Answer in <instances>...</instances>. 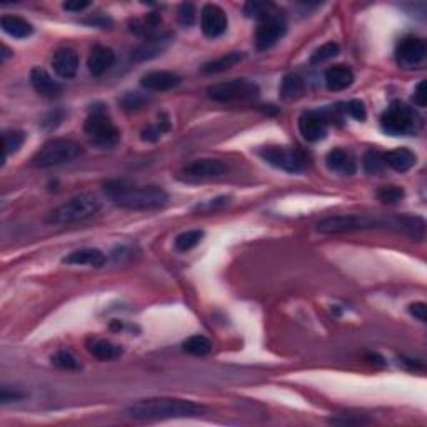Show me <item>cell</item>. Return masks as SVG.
Listing matches in <instances>:
<instances>
[{"instance_id": "obj_1", "label": "cell", "mask_w": 427, "mask_h": 427, "mask_svg": "<svg viewBox=\"0 0 427 427\" xmlns=\"http://www.w3.org/2000/svg\"><path fill=\"white\" fill-rule=\"evenodd\" d=\"M207 414L204 406L174 397H150L134 402L125 409V416L134 421H167V419L199 417Z\"/></svg>"}, {"instance_id": "obj_2", "label": "cell", "mask_w": 427, "mask_h": 427, "mask_svg": "<svg viewBox=\"0 0 427 427\" xmlns=\"http://www.w3.org/2000/svg\"><path fill=\"white\" fill-rule=\"evenodd\" d=\"M104 192L112 204L129 210H157L167 206L169 194L158 185H134L125 181H109Z\"/></svg>"}, {"instance_id": "obj_3", "label": "cell", "mask_w": 427, "mask_h": 427, "mask_svg": "<svg viewBox=\"0 0 427 427\" xmlns=\"http://www.w3.org/2000/svg\"><path fill=\"white\" fill-rule=\"evenodd\" d=\"M421 125L422 119L416 109L401 100H392L381 116V129L389 136H412Z\"/></svg>"}, {"instance_id": "obj_4", "label": "cell", "mask_w": 427, "mask_h": 427, "mask_svg": "<svg viewBox=\"0 0 427 427\" xmlns=\"http://www.w3.org/2000/svg\"><path fill=\"white\" fill-rule=\"evenodd\" d=\"M82 147L72 139H52L46 142L37 152L32 157L30 165L37 169H51L57 167V165L67 164V162L75 161L77 157L82 156Z\"/></svg>"}, {"instance_id": "obj_5", "label": "cell", "mask_w": 427, "mask_h": 427, "mask_svg": "<svg viewBox=\"0 0 427 427\" xmlns=\"http://www.w3.org/2000/svg\"><path fill=\"white\" fill-rule=\"evenodd\" d=\"M100 209V202L91 194H80L77 197H72L71 201L65 202L60 207L52 210L48 214L47 222L54 226H71L91 219Z\"/></svg>"}, {"instance_id": "obj_6", "label": "cell", "mask_w": 427, "mask_h": 427, "mask_svg": "<svg viewBox=\"0 0 427 427\" xmlns=\"http://www.w3.org/2000/svg\"><path fill=\"white\" fill-rule=\"evenodd\" d=\"M85 136L93 145L102 149H111L120 139L119 129L116 127L111 117L104 111H93L84 124Z\"/></svg>"}, {"instance_id": "obj_7", "label": "cell", "mask_w": 427, "mask_h": 427, "mask_svg": "<svg viewBox=\"0 0 427 427\" xmlns=\"http://www.w3.org/2000/svg\"><path fill=\"white\" fill-rule=\"evenodd\" d=\"M260 157L267 164L291 174H299L306 169L307 157L302 150L287 147V145H266L259 150Z\"/></svg>"}, {"instance_id": "obj_8", "label": "cell", "mask_w": 427, "mask_h": 427, "mask_svg": "<svg viewBox=\"0 0 427 427\" xmlns=\"http://www.w3.org/2000/svg\"><path fill=\"white\" fill-rule=\"evenodd\" d=\"M259 85L247 79H234L229 82H221L210 85L207 89L209 97L215 102H242V100H251L259 96Z\"/></svg>"}, {"instance_id": "obj_9", "label": "cell", "mask_w": 427, "mask_h": 427, "mask_svg": "<svg viewBox=\"0 0 427 427\" xmlns=\"http://www.w3.org/2000/svg\"><path fill=\"white\" fill-rule=\"evenodd\" d=\"M286 20L278 10L274 14L267 15L266 19L259 20V27L255 30V47H257V51H269L286 35Z\"/></svg>"}, {"instance_id": "obj_10", "label": "cell", "mask_w": 427, "mask_h": 427, "mask_svg": "<svg viewBox=\"0 0 427 427\" xmlns=\"http://www.w3.org/2000/svg\"><path fill=\"white\" fill-rule=\"evenodd\" d=\"M229 165L219 158H197L182 169V176L187 181H209L227 174Z\"/></svg>"}, {"instance_id": "obj_11", "label": "cell", "mask_w": 427, "mask_h": 427, "mask_svg": "<svg viewBox=\"0 0 427 427\" xmlns=\"http://www.w3.org/2000/svg\"><path fill=\"white\" fill-rule=\"evenodd\" d=\"M427 54L426 42L419 37H404L397 44L396 60L402 69H414L424 62Z\"/></svg>"}, {"instance_id": "obj_12", "label": "cell", "mask_w": 427, "mask_h": 427, "mask_svg": "<svg viewBox=\"0 0 427 427\" xmlns=\"http://www.w3.org/2000/svg\"><path fill=\"white\" fill-rule=\"evenodd\" d=\"M201 27L202 32L210 39L221 37L227 30V15L221 7L215 3H207L201 14Z\"/></svg>"}, {"instance_id": "obj_13", "label": "cell", "mask_w": 427, "mask_h": 427, "mask_svg": "<svg viewBox=\"0 0 427 427\" xmlns=\"http://www.w3.org/2000/svg\"><path fill=\"white\" fill-rule=\"evenodd\" d=\"M299 132L307 142H317L327 136V119L320 112L307 111L299 117Z\"/></svg>"}, {"instance_id": "obj_14", "label": "cell", "mask_w": 427, "mask_h": 427, "mask_svg": "<svg viewBox=\"0 0 427 427\" xmlns=\"http://www.w3.org/2000/svg\"><path fill=\"white\" fill-rule=\"evenodd\" d=\"M181 84V77L174 72L167 71H154L147 72L145 75H142L140 85L145 91L150 92H167L176 89Z\"/></svg>"}, {"instance_id": "obj_15", "label": "cell", "mask_w": 427, "mask_h": 427, "mask_svg": "<svg viewBox=\"0 0 427 427\" xmlns=\"http://www.w3.org/2000/svg\"><path fill=\"white\" fill-rule=\"evenodd\" d=\"M52 69L60 79H72L79 71V55L72 48H59L52 55Z\"/></svg>"}, {"instance_id": "obj_16", "label": "cell", "mask_w": 427, "mask_h": 427, "mask_svg": "<svg viewBox=\"0 0 427 427\" xmlns=\"http://www.w3.org/2000/svg\"><path fill=\"white\" fill-rule=\"evenodd\" d=\"M30 84L35 92L42 97H47V99H54V97H59L62 93V85L52 79V75L40 67L30 71Z\"/></svg>"}, {"instance_id": "obj_17", "label": "cell", "mask_w": 427, "mask_h": 427, "mask_svg": "<svg viewBox=\"0 0 427 427\" xmlns=\"http://www.w3.org/2000/svg\"><path fill=\"white\" fill-rule=\"evenodd\" d=\"M325 164H327L329 170L340 174V176H354L357 170L352 154L344 149H332L331 152L325 156Z\"/></svg>"}, {"instance_id": "obj_18", "label": "cell", "mask_w": 427, "mask_h": 427, "mask_svg": "<svg viewBox=\"0 0 427 427\" xmlns=\"http://www.w3.org/2000/svg\"><path fill=\"white\" fill-rule=\"evenodd\" d=\"M113 60H116V54H113L111 47L96 46L91 51V55H89L87 59L89 72H91L93 77L104 75L113 65Z\"/></svg>"}, {"instance_id": "obj_19", "label": "cell", "mask_w": 427, "mask_h": 427, "mask_svg": "<svg viewBox=\"0 0 427 427\" xmlns=\"http://www.w3.org/2000/svg\"><path fill=\"white\" fill-rule=\"evenodd\" d=\"M325 87L331 92H339L351 87L354 82V74L345 65H334V67L325 71Z\"/></svg>"}, {"instance_id": "obj_20", "label": "cell", "mask_w": 427, "mask_h": 427, "mask_svg": "<svg viewBox=\"0 0 427 427\" xmlns=\"http://www.w3.org/2000/svg\"><path fill=\"white\" fill-rule=\"evenodd\" d=\"M105 254L99 249H80L69 254L67 257H64L62 262L69 264V266H92V267H102L105 264Z\"/></svg>"}, {"instance_id": "obj_21", "label": "cell", "mask_w": 427, "mask_h": 427, "mask_svg": "<svg viewBox=\"0 0 427 427\" xmlns=\"http://www.w3.org/2000/svg\"><path fill=\"white\" fill-rule=\"evenodd\" d=\"M416 154L409 149H394L384 154V162L385 165H389L390 169L397 170V172H408L416 165Z\"/></svg>"}, {"instance_id": "obj_22", "label": "cell", "mask_w": 427, "mask_h": 427, "mask_svg": "<svg viewBox=\"0 0 427 427\" xmlns=\"http://www.w3.org/2000/svg\"><path fill=\"white\" fill-rule=\"evenodd\" d=\"M0 27L6 34H9L14 39H27L34 34L32 24H28L26 19L17 17V15H3L0 19Z\"/></svg>"}, {"instance_id": "obj_23", "label": "cell", "mask_w": 427, "mask_h": 427, "mask_svg": "<svg viewBox=\"0 0 427 427\" xmlns=\"http://www.w3.org/2000/svg\"><path fill=\"white\" fill-rule=\"evenodd\" d=\"M87 351L91 356L96 357L99 361H113L119 359L122 356V347L120 345L111 343V340L105 339H92L87 343Z\"/></svg>"}, {"instance_id": "obj_24", "label": "cell", "mask_w": 427, "mask_h": 427, "mask_svg": "<svg viewBox=\"0 0 427 427\" xmlns=\"http://www.w3.org/2000/svg\"><path fill=\"white\" fill-rule=\"evenodd\" d=\"M306 92V82L298 74H287L280 84V97L284 100H298Z\"/></svg>"}, {"instance_id": "obj_25", "label": "cell", "mask_w": 427, "mask_h": 427, "mask_svg": "<svg viewBox=\"0 0 427 427\" xmlns=\"http://www.w3.org/2000/svg\"><path fill=\"white\" fill-rule=\"evenodd\" d=\"M167 44H169V35H165V37H162V35L161 37H147V40H145L139 48H136L132 57L136 60L152 59V57L161 54V52L167 47Z\"/></svg>"}, {"instance_id": "obj_26", "label": "cell", "mask_w": 427, "mask_h": 427, "mask_svg": "<svg viewBox=\"0 0 427 427\" xmlns=\"http://www.w3.org/2000/svg\"><path fill=\"white\" fill-rule=\"evenodd\" d=\"M244 59L242 52H229V54H224L219 57V59L210 60V62H207L202 65V72H206V74H215V72H224L227 71V69L234 67L235 64H239Z\"/></svg>"}, {"instance_id": "obj_27", "label": "cell", "mask_w": 427, "mask_h": 427, "mask_svg": "<svg viewBox=\"0 0 427 427\" xmlns=\"http://www.w3.org/2000/svg\"><path fill=\"white\" fill-rule=\"evenodd\" d=\"M182 349H184V352L190 354V356L202 357L212 351V343H210L206 336H192L184 340Z\"/></svg>"}, {"instance_id": "obj_28", "label": "cell", "mask_w": 427, "mask_h": 427, "mask_svg": "<svg viewBox=\"0 0 427 427\" xmlns=\"http://www.w3.org/2000/svg\"><path fill=\"white\" fill-rule=\"evenodd\" d=\"M3 139V158H7L10 154H15L22 147L26 140V134L22 130H6L2 136Z\"/></svg>"}, {"instance_id": "obj_29", "label": "cell", "mask_w": 427, "mask_h": 427, "mask_svg": "<svg viewBox=\"0 0 427 427\" xmlns=\"http://www.w3.org/2000/svg\"><path fill=\"white\" fill-rule=\"evenodd\" d=\"M204 237V230L194 229V230H185V233L179 234L176 237V249L181 252H187L194 249L199 242Z\"/></svg>"}, {"instance_id": "obj_30", "label": "cell", "mask_w": 427, "mask_h": 427, "mask_svg": "<svg viewBox=\"0 0 427 427\" xmlns=\"http://www.w3.org/2000/svg\"><path fill=\"white\" fill-rule=\"evenodd\" d=\"M52 364H54L55 367L64 369V371H80V369H82L80 361L69 351L55 352L54 356H52Z\"/></svg>"}, {"instance_id": "obj_31", "label": "cell", "mask_w": 427, "mask_h": 427, "mask_svg": "<svg viewBox=\"0 0 427 427\" xmlns=\"http://www.w3.org/2000/svg\"><path fill=\"white\" fill-rule=\"evenodd\" d=\"M385 162H384V154H381L379 150H367L364 154V169L367 174H379L384 170Z\"/></svg>"}, {"instance_id": "obj_32", "label": "cell", "mask_w": 427, "mask_h": 427, "mask_svg": "<svg viewBox=\"0 0 427 427\" xmlns=\"http://www.w3.org/2000/svg\"><path fill=\"white\" fill-rule=\"evenodd\" d=\"M244 10H246V14L249 15V17H255L259 20L266 19L267 15L274 14L275 6L271 2H247L246 7H244Z\"/></svg>"}, {"instance_id": "obj_33", "label": "cell", "mask_w": 427, "mask_h": 427, "mask_svg": "<svg viewBox=\"0 0 427 427\" xmlns=\"http://www.w3.org/2000/svg\"><path fill=\"white\" fill-rule=\"evenodd\" d=\"M404 195H406L404 189L399 185H384L377 190V197H379V201L390 206L401 202L402 199H404Z\"/></svg>"}, {"instance_id": "obj_34", "label": "cell", "mask_w": 427, "mask_h": 427, "mask_svg": "<svg viewBox=\"0 0 427 427\" xmlns=\"http://www.w3.org/2000/svg\"><path fill=\"white\" fill-rule=\"evenodd\" d=\"M339 54V46L336 42H327L324 46H320L314 54L311 55V64H322L325 60L334 59V57Z\"/></svg>"}, {"instance_id": "obj_35", "label": "cell", "mask_w": 427, "mask_h": 427, "mask_svg": "<svg viewBox=\"0 0 427 427\" xmlns=\"http://www.w3.org/2000/svg\"><path fill=\"white\" fill-rule=\"evenodd\" d=\"M120 104L122 107L129 112L140 111V109H144V105L147 104V97H144L139 92H127L120 99Z\"/></svg>"}, {"instance_id": "obj_36", "label": "cell", "mask_w": 427, "mask_h": 427, "mask_svg": "<svg viewBox=\"0 0 427 427\" xmlns=\"http://www.w3.org/2000/svg\"><path fill=\"white\" fill-rule=\"evenodd\" d=\"M345 112L352 117V119L364 122L365 117H367V111H365V105L361 100H351L347 105H345Z\"/></svg>"}, {"instance_id": "obj_37", "label": "cell", "mask_w": 427, "mask_h": 427, "mask_svg": "<svg viewBox=\"0 0 427 427\" xmlns=\"http://www.w3.org/2000/svg\"><path fill=\"white\" fill-rule=\"evenodd\" d=\"M195 20V9L192 3H182L181 9H179V22L181 26L190 27Z\"/></svg>"}, {"instance_id": "obj_38", "label": "cell", "mask_w": 427, "mask_h": 427, "mask_svg": "<svg viewBox=\"0 0 427 427\" xmlns=\"http://www.w3.org/2000/svg\"><path fill=\"white\" fill-rule=\"evenodd\" d=\"M426 80H421V82L417 84V87L414 89V105H417V107H426Z\"/></svg>"}, {"instance_id": "obj_39", "label": "cell", "mask_w": 427, "mask_h": 427, "mask_svg": "<svg viewBox=\"0 0 427 427\" xmlns=\"http://www.w3.org/2000/svg\"><path fill=\"white\" fill-rule=\"evenodd\" d=\"M227 202H229V199L227 197H217V199H212L210 202H206V204H199L197 207H195V210H202V212H210V210H215L219 209V207L226 206Z\"/></svg>"}, {"instance_id": "obj_40", "label": "cell", "mask_w": 427, "mask_h": 427, "mask_svg": "<svg viewBox=\"0 0 427 427\" xmlns=\"http://www.w3.org/2000/svg\"><path fill=\"white\" fill-rule=\"evenodd\" d=\"M410 316H414L416 319L421 320V322H426L427 320V306L424 302H414L409 306Z\"/></svg>"}, {"instance_id": "obj_41", "label": "cell", "mask_w": 427, "mask_h": 427, "mask_svg": "<svg viewBox=\"0 0 427 427\" xmlns=\"http://www.w3.org/2000/svg\"><path fill=\"white\" fill-rule=\"evenodd\" d=\"M162 134H164V130L158 127V125H149L147 129L142 130V136L140 137L144 140H147V142H156L158 137L162 136Z\"/></svg>"}, {"instance_id": "obj_42", "label": "cell", "mask_w": 427, "mask_h": 427, "mask_svg": "<svg viewBox=\"0 0 427 427\" xmlns=\"http://www.w3.org/2000/svg\"><path fill=\"white\" fill-rule=\"evenodd\" d=\"M24 396H26V394L19 392V390H9V388H3L2 392H0V401H2L3 404H7V402L10 401H20Z\"/></svg>"}, {"instance_id": "obj_43", "label": "cell", "mask_w": 427, "mask_h": 427, "mask_svg": "<svg viewBox=\"0 0 427 427\" xmlns=\"http://www.w3.org/2000/svg\"><path fill=\"white\" fill-rule=\"evenodd\" d=\"M91 6V2H87V0H84V2H65L64 3V9L69 12H80L84 9H87V7Z\"/></svg>"}]
</instances>
